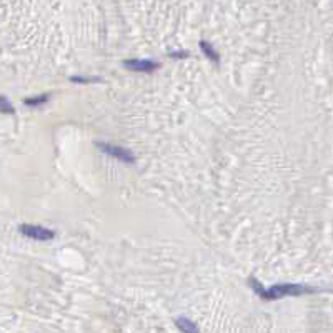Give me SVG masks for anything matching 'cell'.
<instances>
[{"label":"cell","instance_id":"obj_1","mask_svg":"<svg viewBox=\"0 0 333 333\" xmlns=\"http://www.w3.org/2000/svg\"><path fill=\"white\" fill-rule=\"evenodd\" d=\"M250 287L253 289L256 293L262 296L263 300H278L283 296H298L305 293H317L318 289L308 285H301V283H282V285H273L268 290H265L255 278H250Z\"/></svg>","mask_w":333,"mask_h":333},{"label":"cell","instance_id":"obj_2","mask_svg":"<svg viewBox=\"0 0 333 333\" xmlns=\"http://www.w3.org/2000/svg\"><path fill=\"white\" fill-rule=\"evenodd\" d=\"M97 147L100 148L103 154L114 157V159L122 160V162H125V164H132V162L135 160L132 152L127 150V148H124V147L110 145V143H103V142H98V143H97Z\"/></svg>","mask_w":333,"mask_h":333},{"label":"cell","instance_id":"obj_3","mask_svg":"<svg viewBox=\"0 0 333 333\" xmlns=\"http://www.w3.org/2000/svg\"><path fill=\"white\" fill-rule=\"evenodd\" d=\"M19 230L22 235L34 238V240H50V238L55 237V232L43 227H35V225H22Z\"/></svg>","mask_w":333,"mask_h":333},{"label":"cell","instance_id":"obj_4","mask_svg":"<svg viewBox=\"0 0 333 333\" xmlns=\"http://www.w3.org/2000/svg\"><path fill=\"white\" fill-rule=\"evenodd\" d=\"M125 67L135 72H154L159 69V64L154 60H125Z\"/></svg>","mask_w":333,"mask_h":333},{"label":"cell","instance_id":"obj_5","mask_svg":"<svg viewBox=\"0 0 333 333\" xmlns=\"http://www.w3.org/2000/svg\"><path fill=\"white\" fill-rule=\"evenodd\" d=\"M175 325H177L178 330L183 333H200L197 323L192 322L190 318H187V317H178L177 320H175Z\"/></svg>","mask_w":333,"mask_h":333},{"label":"cell","instance_id":"obj_6","mask_svg":"<svg viewBox=\"0 0 333 333\" xmlns=\"http://www.w3.org/2000/svg\"><path fill=\"white\" fill-rule=\"evenodd\" d=\"M200 48H202V50H204V53H205L207 57L210 58L211 62H215V64H218V60H220V58H218L217 52L213 50V47H211L210 43H207V42H200Z\"/></svg>","mask_w":333,"mask_h":333},{"label":"cell","instance_id":"obj_7","mask_svg":"<svg viewBox=\"0 0 333 333\" xmlns=\"http://www.w3.org/2000/svg\"><path fill=\"white\" fill-rule=\"evenodd\" d=\"M48 100V95H39V97H34V98H25V103L27 105H40V103H45Z\"/></svg>","mask_w":333,"mask_h":333},{"label":"cell","instance_id":"obj_8","mask_svg":"<svg viewBox=\"0 0 333 333\" xmlns=\"http://www.w3.org/2000/svg\"><path fill=\"white\" fill-rule=\"evenodd\" d=\"M2 112L3 114H13V109H10V107H8V102H7V98L5 97H2Z\"/></svg>","mask_w":333,"mask_h":333},{"label":"cell","instance_id":"obj_9","mask_svg":"<svg viewBox=\"0 0 333 333\" xmlns=\"http://www.w3.org/2000/svg\"><path fill=\"white\" fill-rule=\"evenodd\" d=\"M170 57H188V53L182 52V53H170Z\"/></svg>","mask_w":333,"mask_h":333}]
</instances>
